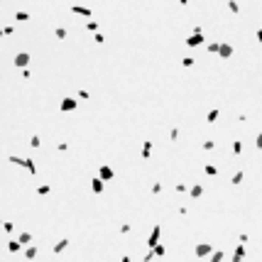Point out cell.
I'll return each mask as SVG.
<instances>
[{
    "label": "cell",
    "instance_id": "obj_8",
    "mask_svg": "<svg viewBox=\"0 0 262 262\" xmlns=\"http://www.w3.org/2000/svg\"><path fill=\"white\" fill-rule=\"evenodd\" d=\"M157 238H159V226H154V230H152V238H149V245H157Z\"/></svg>",
    "mask_w": 262,
    "mask_h": 262
},
{
    "label": "cell",
    "instance_id": "obj_7",
    "mask_svg": "<svg viewBox=\"0 0 262 262\" xmlns=\"http://www.w3.org/2000/svg\"><path fill=\"white\" fill-rule=\"evenodd\" d=\"M218 51H220V57H230V51H233V49H230L228 44H220V47H218Z\"/></svg>",
    "mask_w": 262,
    "mask_h": 262
},
{
    "label": "cell",
    "instance_id": "obj_4",
    "mask_svg": "<svg viewBox=\"0 0 262 262\" xmlns=\"http://www.w3.org/2000/svg\"><path fill=\"white\" fill-rule=\"evenodd\" d=\"M59 108L64 110V113H69V110H73V108H76V101H73V98H66V101H64Z\"/></svg>",
    "mask_w": 262,
    "mask_h": 262
},
{
    "label": "cell",
    "instance_id": "obj_15",
    "mask_svg": "<svg viewBox=\"0 0 262 262\" xmlns=\"http://www.w3.org/2000/svg\"><path fill=\"white\" fill-rule=\"evenodd\" d=\"M233 260H242V248H238V250H235V255H233Z\"/></svg>",
    "mask_w": 262,
    "mask_h": 262
},
{
    "label": "cell",
    "instance_id": "obj_6",
    "mask_svg": "<svg viewBox=\"0 0 262 262\" xmlns=\"http://www.w3.org/2000/svg\"><path fill=\"white\" fill-rule=\"evenodd\" d=\"M73 12H76V15H83V17H91V10H88V8H79V5H76V8H73Z\"/></svg>",
    "mask_w": 262,
    "mask_h": 262
},
{
    "label": "cell",
    "instance_id": "obj_16",
    "mask_svg": "<svg viewBox=\"0 0 262 262\" xmlns=\"http://www.w3.org/2000/svg\"><path fill=\"white\" fill-rule=\"evenodd\" d=\"M20 242H30V233H22L20 235Z\"/></svg>",
    "mask_w": 262,
    "mask_h": 262
},
{
    "label": "cell",
    "instance_id": "obj_17",
    "mask_svg": "<svg viewBox=\"0 0 262 262\" xmlns=\"http://www.w3.org/2000/svg\"><path fill=\"white\" fill-rule=\"evenodd\" d=\"M34 255H37V250H34V248H30V250H27V255H25V257H30V260H32V257H34Z\"/></svg>",
    "mask_w": 262,
    "mask_h": 262
},
{
    "label": "cell",
    "instance_id": "obj_2",
    "mask_svg": "<svg viewBox=\"0 0 262 262\" xmlns=\"http://www.w3.org/2000/svg\"><path fill=\"white\" fill-rule=\"evenodd\" d=\"M27 61H30V54H17V57H15V66H27Z\"/></svg>",
    "mask_w": 262,
    "mask_h": 262
},
{
    "label": "cell",
    "instance_id": "obj_1",
    "mask_svg": "<svg viewBox=\"0 0 262 262\" xmlns=\"http://www.w3.org/2000/svg\"><path fill=\"white\" fill-rule=\"evenodd\" d=\"M203 42V37H201V32H194L191 37H189V39H186V44H189V47H196V44H201Z\"/></svg>",
    "mask_w": 262,
    "mask_h": 262
},
{
    "label": "cell",
    "instance_id": "obj_11",
    "mask_svg": "<svg viewBox=\"0 0 262 262\" xmlns=\"http://www.w3.org/2000/svg\"><path fill=\"white\" fill-rule=\"evenodd\" d=\"M208 250H211L208 245H198V248H196V252H198V255H206V252H208Z\"/></svg>",
    "mask_w": 262,
    "mask_h": 262
},
{
    "label": "cell",
    "instance_id": "obj_9",
    "mask_svg": "<svg viewBox=\"0 0 262 262\" xmlns=\"http://www.w3.org/2000/svg\"><path fill=\"white\" fill-rule=\"evenodd\" d=\"M66 245H69V240H61V242H57V245H54V252L59 255V252H61V250H64Z\"/></svg>",
    "mask_w": 262,
    "mask_h": 262
},
{
    "label": "cell",
    "instance_id": "obj_14",
    "mask_svg": "<svg viewBox=\"0 0 262 262\" xmlns=\"http://www.w3.org/2000/svg\"><path fill=\"white\" fill-rule=\"evenodd\" d=\"M216 118H218V110H211V113H208V123H213Z\"/></svg>",
    "mask_w": 262,
    "mask_h": 262
},
{
    "label": "cell",
    "instance_id": "obj_13",
    "mask_svg": "<svg viewBox=\"0 0 262 262\" xmlns=\"http://www.w3.org/2000/svg\"><path fill=\"white\" fill-rule=\"evenodd\" d=\"M57 37H59V39H64V37H66V30H64V27H57Z\"/></svg>",
    "mask_w": 262,
    "mask_h": 262
},
{
    "label": "cell",
    "instance_id": "obj_10",
    "mask_svg": "<svg viewBox=\"0 0 262 262\" xmlns=\"http://www.w3.org/2000/svg\"><path fill=\"white\" fill-rule=\"evenodd\" d=\"M149 149H152V142H145V147H142V157L145 159L149 157Z\"/></svg>",
    "mask_w": 262,
    "mask_h": 262
},
{
    "label": "cell",
    "instance_id": "obj_18",
    "mask_svg": "<svg viewBox=\"0 0 262 262\" xmlns=\"http://www.w3.org/2000/svg\"><path fill=\"white\" fill-rule=\"evenodd\" d=\"M257 145H260V147H262V135H260V137H257Z\"/></svg>",
    "mask_w": 262,
    "mask_h": 262
},
{
    "label": "cell",
    "instance_id": "obj_3",
    "mask_svg": "<svg viewBox=\"0 0 262 262\" xmlns=\"http://www.w3.org/2000/svg\"><path fill=\"white\" fill-rule=\"evenodd\" d=\"M98 174H101V179H103V181L113 179V169H110V167H101V169H98Z\"/></svg>",
    "mask_w": 262,
    "mask_h": 262
},
{
    "label": "cell",
    "instance_id": "obj_12",
    "mask_svg": "<svg viewBox=\"0 0 262 262\" xmlns=\"http://www.w3.org/2000/svg\"><path fill=\"white\" fill-rule=\"evenodd\" d=\"M201 191H203V189H201V186H194V189H191V196L196 198V196H201Z\"/></svg>",
    "mask_w": 262,
    "mask_h": 262
},
{
    "label": "cell",
    "instance_id": "obj_5",
    "mask_svg": "<svg viewBox=\"0 0 262 262\" xmlns=\"http://www.w3.org/2000/svg\"><path fill=\"white\" fill-rule=\"evenodd\" d=\"M91 186H93V191H96V194H101V191H103V179H98V176H96Z\"/></svg>",
    "mask_w": 262,
    "mask_h": 262
}]
</instances>
